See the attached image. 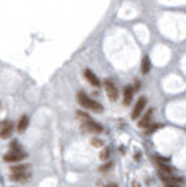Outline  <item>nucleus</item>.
Masks as SVG:
<instances>
[{"instance_id":"obj_1","label":"nucleus","mask_w":186,"mask_h":187,"mask_svg":"<svg viewBox=\"0 0 186 187\" xmlns=\"http://www.w3.org/2000/svg\"><path fill=\"white\" fill-rule=\"evenodd\" d=\"M78 101L80 103V106L85 107V108H88L90 111H95V113H102L103 111V106L97 101H95L93 99H90L86 93L83 92H79L78 93Z\"/></svg>"},{"instance_id":"obj_2","label":"nucleus","mask_w":186,"mask_h":187,"mask_svg":"<svg viewBox=\"0 0 186 187\" xmlns=\"http://www.w3.org/2000/svg\"><path fill=\"white\" fill-rule=\"evenodd\" d=\"M104 89H106V93H107V97H109V100H111V101H116V100L119 99V90H117L116 84L110 80V79L104 80Z\"/></svg>"},{"instance_id":"obj_3","label":"nucleus","mask_w":186,"mask_h":187,"mask_svg":"<svg viewBox=\"0 0 186 187\" xmlns=\"http://www.w3.org/2000/svg\"><path fill=\"white\" fill-rule=\"evenodd\" d=\"M145 106H147V99L145 97H140V99L137 100V103L134 104V108H133V111H131V118L133 120H137V118L141 115V113L144 111Z\"/></svg>"},{"instance_id":"obj_4","label":"nucleus","mask_w":186,"mask_h":187,"mask_svg":"<svg viewBox=\"0 0 186 187\" xmlns=\"http://www.w3.org/2000/svg\"><path fill=\"white\" fill-rule=\"evenodd\" d=\"M27 155L26 153H21V152H13L10 150L9 153L4 155V161L9 162V163H16V162H20L23 159H26Z\"/></svg>"},{"instance_id":"obj_5","label":"nucleus","mask_w":186,"mask_h":187,"mask_svg":"<svg viewBox=\"0 0 186 187\" xmlns=\"http://www.w3.org/2000/svg\"><path fill=\"white\" fill-rule=\"evenodd\" d=\"M82 127H83L85 131H88V132H102L103 128H102V125L97 124V122H95L93 120H88V121H83V124H82Z\"/></svg>"},{"instance_id":"obj_6","label":"nucleus","mask_w":186,"mask_h":187,"mask_svg":"<svg viewBox=\"0 0 186 187\" xmlns=\"http://www.w3.org/2000/svg\"><path fill=\"white\" fill-rule=\"evenodd\" d=\"M85 77H86V80H88L93 87H100V80H99L97 76H96L90 69H85Z\"/></svg>"},{"instance_id":"obj_7","label":"nucleus","mask_w":186,"mask_h":187,"mask_svg":"<svg viewBox=\"0 0 186 187\" xmlns=\"http://www.w3.org/2000/svg\"><path fill=\"white\" fill-rule=\"evenodd\" d=\"M133 96H134V89L131 86H126L124 87V92H123V103L124 106H130L133 100Z\"/></svg>"},{"instance_id":"obj_8","label":"nucleus","mask_w":186,"mask_h":187,"mask_svg":"<svg viewBox=\"0 0 186 187\" xmlns=\"http://www.w3.org/2000/svg\"><path fill=\"white\" fill-rule=\"evenodd\" d=\"M152 108H150V110L147 111L145 113V115L141 118L138 121V127L140 128H147V127H150V122H151V120H152Z\"/></svg>"},{"instance_id":"obj_9","label":"nucleus","mask_w":186,"mask_h":187,"mask_svg":"<svg viewBox=\"0 0 186 187\" xmlns=\"http://www.w3.org/2000/svg\"><path fill=\"white\" fill-rule=\"evenodd\" d=\"M13 132V124L9 121H6L3 124V127L0 128V138H9Z\"/></svg>"},{"instance_id":"obj_10","label":"nucleus","mask_w":186,"mask_h":187,"mask_svg":"<svg viewBox=\"0 0 186 187\" xmlns=\"http://www.w3.org/2000/svg\"><path fill=\"white\" fill-rule=\"evenodd\" d=\"M28 115H21V118H20V121H18V125H17V131L18 132H24L27 129V127H28Z\"/></svg>"},{"instance_id":"obj_11","label":"nucleus","mask_w":186,"mask_h":187,"mask_svg":"<svg viewBox=\"0 0 186 187\" xmlns=\"http://www.w3.org/2000/svg\"><path fill=\"white\" fill-rule=\"evenodd\" d=\"M150 69H151L150 58H148V56H144V58H142V61H141V72L144 75H147L148 72H150Z\"/></svg>"},{"instance_id":"obj_12","label":"nucleus","mask_w":186,"mask_h":187,"mask_svg":"<svg viewBox=\"0 0 186 187\" xmlns=\"http://www.w3.org/2000/svg\"><path fill=\"white\" fill-rule=\"evenodd\" d=\"M30 177V173H13V176H11V180H16V182H24Z\"/></svg>"},{"instance_id":"obj_13","label":"nucleus","mask_w":186,"mask_h":187,"mask_svg":"<svg viewBox=\"0 0 186 187\" xmlns=\"http://www.w3.org/2000/svg\"><path fill=\"white\" fill-rule=\"evenodd\" d=\"M11 172L13 173H27L28 172V166L27 165H14L11 166Z\"/></svg>"},{"instance_id":"obj_14","label":"nucleus","mask_w":186,"mask_h":187,"mask_svg":"<svg viewBox=\"0 0 186 187\" xmlns=\"http://www.w3.org/2000/svg\"><path fill=\"white\" fill-rule=\"evenodd\" d=\"M110 156V148H104V149L99 153V158H100V161H107Z\"/></svg>"},{"instance_id":"obj_15","label":"nucleus","mask_w":186,"mask_h":187,"mask_svg":"<svg viewBox=\"0 0 186 187\" xmlns=\"http://www.w3.org/2000/svg\"><path fill=\"white\" fill-rule=\"evenodd\" d=\"M92 145H93L95 148H102L103 146V141L99 139V138H93V139H92Z\"/></svg>"},{"instance_id":"obj_16","label":"nucleus","mask_w":186,"mask_h":187,"mask_svg":"<svg viewBox=\"0 0 186 187\" xmlns=\"http://www.w3.org/2000/svg\"><path fill=\"white\" fill-rule=\"evenodd\" d=\"M158 128H161V125L159 124H154V125H151L150 128L147 129V134H151V132H154V131H157Z\"/></svg>"},{"instance_id":"obj_17","label":"nucleus","mask_w":186,"mask_h":187,"mask_svg":"<svg viewBox=\"0 0 186 187\" xmlns=\"http://www.w3.org/2000/svg\"><path fill=\"white\" fill-rule=\"evenodd\" d=\"M113 166V163L111 162H107L106 165H103V166H100V172H106V170H109L110 168Z\"/></svg>"},{"instance_id":"obj_18","label":"nucleus","mask_w":186,"mask_h":187,"mask_svg":"<svg viewBox=\"0 0 186 187\" xmlns=\"http://www.w3.org/2000/svg\"><path fill=\"white\" fill-rule=\"evenodd\" d=\"M131 187H141V186H140L138 182H133V183H131Z\"/></svg>"},{"instance_id":"obj_19","label":"nucleus","mask_w":186,"mask_h":187,"mask_svg":"<svg viewBox=\"0 0 186 187\" xmlns=\"http://www.w3.org/2000/svg\"><path fill=\"white\" fill-rule=\"evenodd\" d=\"M166 187H182V186H179V184H166Z\"/></svg>"},{"instance_id":"obj_20","label":"nucleus","mask_w":186,"mask_h":187,"mask_svg":"<svg viewBox=\"0 0 186 187\" xmlns=\"http://www.w3.org/2000/svg\"><path fill=\"white\" fill-rule=\"evenodd\" d=\"M106 187H117V186H116V184H107Z\"/></svg>"}]
</instances>
